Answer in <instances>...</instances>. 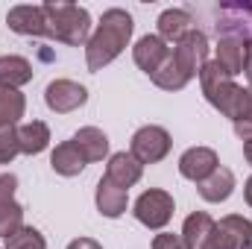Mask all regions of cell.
I'll use <instances>...</instances> for the list:
<instances>
[{"mask_svg": "<svg viewBox=\"0 0 252 249\" xmlns=\"http://www.w3.org/2000/svg\"><path fill=\"white\" fill-rule=\"evenodd\" d=\"M150 79H153V82H156L158 88H164V91H182V88H185V85L190 82L188 73H185V70H182V67L176 64L173 53H170V59L161 64V67H158V70H156V73H153Z\"/></svg>", "mask_w": 252, "mask_h": 249, "instance_id": "cell-24", "label": "cell"}, {"mask_svg": "<svg viewBox=\"0 0 252 249\" xmlns=\"http://www.w3.org/2000/svg\"><path fill=\"white\" fill-rule=\"evenodd\" d=\"M247 41H241V38H232V35H223L220 41H217V56H214V62H220V67L235 79L238 73H244V62H247Z\"/></svg>", "mask_w": 252, "mask_h": 249, "instance_id": "cell-16", "label": "cell"}, {"mask_svg": "<svg viewBox=\"0 0 252 249\" xmlns=\"http://www.w3.org/2000/svg\"><path fill=\"white\" fill-rule=\"evenodd\" d=\"M214 30L217 35H232L252 44V0H229L214 9Z\"/></svg>", "mask_w": 252, "mask_h": 249, "instance_id": "cell-4", "label": "cell"}, {"mask_svg": "<svg viewBox=\"0 0 252 249\" xmlns=\"http://www.w3.org/2000/svg\"><path fill=\"white\" fill-rule=\"evenodd\" d=\"M173 141H170V132L164 126H141L135 135H132V147L129 153L141 161V164H158L161 158H167Z\"/></svg>", "mask_w": 252, "mask_h": 249, "instance_id": "cell-6", "label": "cell"}, {"mask_svg": "<svg viewBox=\"0 0 252 249\" xmlns=\"http://www.w3.org/2000/svg\"><path fill=\"white\" fill-rule=\"evenodd\" d=\"M170 53H173V47H167V41H161L158 35H144V38H138V44L132 47V59H135V64H138L147 76H153L161 64L167 62Z\"/></svg>", "mask_w": 252, "mask_h": 249, "instance_id": "cell-11", "label": "cell"}, {"mask_svg": "<svg viewBox=\"0 0 252 249\" xmlns=\"http://www.w3.org/2000/svg\"><path fill=\"white\" fill-rule=\"evenodd\" d=\"M214 229V220H211V214H205V211H193L185 217V226H182V241H185V247L188 249H199L205 244V238H208V232Z\"/></svg>", "mask_w": 252, "mask_h": 249, "instance_id": "cell-22", "label": "cell"}, {"mask_svg": "<svg viewBox=\"0 0 252 249\" xmlns=\"http://www.w3.org/2000/svg\"><path fill=\"white\" fill-rule=\"evenodd\" d=\"M50 167L59 173V176H79L82 170H85V158L79 156V150H76V144L73 141H64L59 144L56 150H53V156H50Z\"/></svg>", "mask_w": 252, "mask_h": 249, "instance_id": "cell-20", "label": "cell"}, {"mask_svg": "<svg viewBox=\"0 0 252 249\" xmlns=\"http://www.w3.org/2000/svg\"><path fill=\"white\" fill-rule=\"evenodd\" d=\"M241 249H252V244H247V247H241Z\"/></svg>", "mask_w": 252, "mask_h": 249, "instance_id": "cell-35", "label": "cell"}, {"mask_svg": "<svg viewBox=\"0 0 252 249\" xmlns=\"http://www.w3.org/2000/svg\"><path fill=\"white\" fill-rule=\"evenodd\" d=\"M208 38H205V32H199V30H190L185 32L179 41H176V47H173V59L176 64L188 73V79L193 76H199V70L205 67L208 62Z\"/></svg>", "mask_w": 252, "mask_h": 249, "instance_id": "cell-8", "label": "cell"}, {"mask_svg": "<svg viewBox=\"0 0 252 249\" xmlns=\"http://www.w3.org/2000/svg\"><path fill=\"white\" fill-rule=\"evenodd\" d=\"M32 79V64L24 56H0V88L18 91Z\"/></svg>", "mask_w": 252, "mask_h": 249, "instance_id": "cell-19", "label": "cell"}, {"mask_svg": "<svg viewBox=\"0 0 252 249\" xmlns=\"http://www.w3.org/2000/svg\"><path fill=\"white\" fill-rule=\"evenodd\" d=\"M153 249H188L182 235H173V232H161L153 238Z\"/></svg>", "mask_w": 252, "mask_h": 249, "instance_id": "cell-29", "label": "cell"}, {"mask_svg": "<svg viewBox=\"0 0 252 249\" xmlns=\"http://www.w3.org/2000/svg\"><path fill=\"white\" fill-rule=\"evenodd\" d=\"M27 112V97L12 88H0V129L15 126Z\"/></svg>", "mask_w": 252, "mask_h": 249, "instance_id": "cell-23", "label": "cell"}, {"mask_svg": "<svg viewBox=\"0 0 252 249\" xmlns=\"http://www.w3.org/2000/svg\"><path fill=\"white\" fill-rule=\"evenodd\" d=\"M6 249H47L44 238L32 226H21L12 238H6Z\"/></svg>", "mask_w": 252, "mask_h": 249, "instance_id": "cell-26", "label": "cell"}, {"mask_svg": "<svg viewBox=\"0 0 252 249\" xmlns=\"http://www.w3.org/2000/svg\"><path fill=\"white\" fill-rule=\"evenodd\" d=\"M21 153L18 147V126H3L0 129V164H9Z\"/></svg>", "mask_w": 252, "mask_h": 249, "instance_id": "cell-27", "label": "cell"}, {"mask_svg": "<svg viewBox=\"0 0 252 249\" xmlns=\"http://www.w3.org/2000/svg\"><path fill=\"white\" fill-rule=\"evenodd\" d=\"M235 135L244 138V141H252V88H247V103H244V115L235 121Z\"/></svg>", "mask_w": 252, "mask_h": 249, "instance_id": "cell-28", "label": "cell"}, {"mask_svg": "<svg viewBox=\"0 0 252 249\" xmlns=\"http://www.w3.org/2000/svg\"><path fill=\"white\" fill-rule=\"evenodd\" d=\"M15 187H18V176L15 173H0V202H9Z\"/></svg>", "mask_w": 252, "mask_h": 249, "instance_id": "cell-30", "label": "cell"}, {"mask_svg": "<svg viewBox=\"0 0 252 249\" xmlns=\"http://www.w3.org/2000/svg\"><path fill=\"white\" fill-rule=\"evenodd\" d=\"M193 30V18L188 9H164L158 15V38L161 41H179L185 32Z\"/></svg>", "mask_w": 252, "mask_h": 249, "instance_id": "cell-18", "label": "cell"}, {"mask_svg": "<svg viewBox=\"0 0 252 249\" xmlns=\"http://www.w3.org/2000/svg\"><path fill=\"white\" fill-rule=\"evenodd\" d=\"M244 196H247V202L252 205V176L247 179V185H244Z\"/></svg>", "mask_w": 252, "mask_h": 249, "instance_id": "cell-33", "label": "cell"}, {"mask_svg": "<svg viewBox=\"0 0 252 249\" xmlns=\"http://www.w3.org/2000/svg\"><path fill=\"white\" fill-rule=\"evenodd\" d=\"M67 249H103L97 241H91V238H76V241H70Z\"/></svg>", "mask_w": 252, "mask_h": 249, "instance_id": "cell-31", "label": "cell"}, {"mask_svg": "<svg viewBox=\"0 0 252 249\" xmlns=\"http://www.w3.org/2000/svg\"><path fill=\"white\" fill-rule=\"evenodd\" d=\"M217 167H220V161H217V153L211 147H190L179 158V173L190 182H196V185L202 179H208Z\"/></svg>", "mask_w": 252, "mask_h": 249, "instance_id": "cell-10", "label": "cell"}, {"mask_svg": "<svg viewBox=\"0 0 252 249\" xmlns=\"http://www.w3.org/2000/svg\"><path fill=\"white\" fill-rule=\"evenodd\" d=\"M247 244H252V220L241 214H229L220 223H214V229L208 232L199 249H241Z\"/></svg>", "mask_w": 252, "mask_h": 249, "instance_id": "cell-5", "label": "cell"}, {"mask_svg": "<svg viewBox=\"0 0 252 249\" xmlns=\"http://www.w3.org/2000/svg\"><path fill=\"white\" fill-rule=\"evenodd\" d=\"M244 156H247V161L252 167V141H244Z\"/></svg>", "mask_w": 252, "mask_h": 249, "instance_id": "cell-34", "label": "cell"}, {"mask_svg": "<svg viewBox=\"0 0 252 249\" xmlns=\"http://www.w3.org/2000/svg\"><path fill=\"white\" fill-rule=\"evenodd\" d=\"M70 141L76 144V150H79V156L85 158V164H88V161H103V158L109 156V138H106V132L97 129V126H82Z\"/></svg>", "mask_w": 252, "mask_h": 249, "instance_id": "cell-15", "label": "cell"}, {"mask_svg": "<svg viewBox=\"0 0 252 249\" xmlns=\"http://www.w3.org/2000/svg\"><path fill=\"white\" fill-rule=\"evenodd\" d=\"M94 199H97V211H100L103 217L118 220V217L126 211V205H129V190L112 185V182L103 176V179L97 182V193H94Z\"/></svg>", "mask_w": 252, "mask_h": 249, "instance_id": "cell-14", "label": "cell"}, {"mask_svg": "<svg viewBox=\"0 0 252 249\" xmlns=\"http://www.w3.org/2000/svg\"><path fill=\"white\" fill-rule=\"evenodd\" d=\"M199 85H202L205 100H208L220 115H226L232 124L244 115L247 88H241V85L220 67V62H214V59L205 62V67L199 70Z\"/></svg>", "mask_w": 252, "mask_h": 249, "instance_id": "cell-2", "label": "cell"}, {"mask_svg": "<svg viewBox=\"0 0 252 249\" xmlns=\"http://www.w3.org/2000/svg\"><path fill=\"white\" fill-rule=\"evenodd\" d=\"M141 173H144V164L132 153H115L109 158V164H106V179L112 185L124 187V190H129L132 185H138L141 182Z\"/></svg>", "mask_w": 252, "mask_h": 249, "instance_id": "cell-13", "label": "cell"}, {"mask_svg": "<svg viewBox=\"0 0 252 249\" xmlns=\"http://www.w3.org/2000/svg\"><path fill=\"white\" fill-rule=\"evenodd\" d=\"M135 217L147 229H164L173 217V196L161 187H150L135 199Z\"/></svg>", "mask_w": 252, "mask_h": 249, "instance_id": "cell-7", "label": "cell"}, {"mask_svg": "<svg viewBox=\"0 0 252 249\" xmlns=\"http://www.w3.org/2000/svg\"><path fill=\"white\" fill-rule=\"evenodd\" d=\"M132 15L126 9H106L97 30L91 32L88 44H85V64L88 70H103L109 62H115L126 50L129 38H132Z\"/></svg>", "mask_w": 252, "mask_h": 249, "instance_id": "cell-1", "label": "cell"}, {"mask_svg": "<svg viewBox=\"0 0 252 249\" xmlns=\"http://www.w3.org/2000/svg\"><path fill=\"white\" fill-rule=\"evenodd\" d=\"M6 24L18 35H32V38H47V21L41 6H12L6 15Z\"/></svg>", "mask_w": 252, "mask_h": 249, "instance_id": "cell-12", "label": "cell"}, {"mask_svg": "<svg viewBox=\"0 0 252 249\" xmlns=\"http://www.w3.org/2000/svg\"><path fill=\"white\" fill-rule=\"evenodd\" d=\"M41 9H44V21H47V38L62 41L67 47L88 44V38H91L88 9H82L76 3H56V0L41 3Z\"/></svg>", "mask_w": 252, "mask_h": 249, "instance_id": "cell-3", "label": "cell"}, {"mask_svg": "<svg viewBox=\"0 0 252 249\" xmlns=\"http://www.w3.org/2000/svg\"><path fill=\"white\" fill-rule=\"evenodd\" d=\"M21 226H24V208L15 199L0 202V238H12Z\"/></svg>", "mask_w": 252, "mask_h": 249, "instance_id": "cell-25", "label": "cell"}, {"mask_svg": "<svg viewBox=\"0 0 252 249\" xmlns=\"http://www.w3.org/2000/svg\"><path fill=\"white\" fill-rule=\"evenodd\" d=\"M85 100H88L85 85H79V82H73V79H53V82L44 88V103H47V109L56 112V115H70V112H76L79 106H85Z\"/></svg>", "mask_w": 252, "mask_h": 249, "instance_id": "cell-9", "label": "cell"}, {"mask_svg": "<svg viewBox=\"0 0 252 249\" xmlns=\"http://www.w3.org/2000/svg\"><path fill=\"white\" fill-rule=\"evenodd\" d=\"M196 190H199V196L205 202H226L232 196V190H235V173L229 167H217L208 179H202L196 185Z\"/></svg>", "mask_w": 252, "mask_h": 249, "instance_id": "cell-17", "label": "cell"}, {"mask_svg": "<svg viewBox=\"0 0 252 249\" xmlns=\"http://www.w3.org/2000/svg\"><path fill=\"white\" fill-rule=\"evenodd\" d=\"M47 144H50V129H47V124L32 121V124L18 126V147H21L24 156H38V153L47 150Z\"/></svg>", "mask_w": 252, "mask_h": 249, "instance_id": "cell-21", "label": "cell"}, {"mask_svg": "<svg viewBox=\"0 0 252 249\" xmlns=\"http://www.w3.org/2000/svg\"><path fill=\"white\" fill-rule=\"evenodd\" d=\"M244 73H247V79H250V88H252V44L247 47V62H244Z\"/></svg>", "mask_w": 252, "mask_h": 249, "instance_id": "cell-32", "label": "cell"}]
</instances>
